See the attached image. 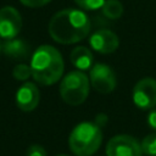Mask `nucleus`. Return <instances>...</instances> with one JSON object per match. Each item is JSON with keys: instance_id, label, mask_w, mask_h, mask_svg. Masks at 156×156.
Returning <instances> with one entry per match:
<instances>
[{"instance_id": "obj_17", "label": "nucleus", "mask_w": 156, "mask_h": 156, "mask_svg": "<svg viewBox=\"0 0 156 156\" xmlns=\"http://www.w3.org/2000/svg\"><path fill=\"white\" fill-rule=\"evenodd\" d=\"M27 156H46L45 149L40 145H32L27 150Z\"/></svg>"}, {"instance_id": "obj_12", "label": "nucleus", "mask_w": 156, "mask_h": 156, "mask_svg": "<svg viewBox=\"0 0 156 156\" xmlns=\"http://www.w3.org/2000/svg\"><path fill=\"white\" fill-rule=\"evenodd\" d=\"M71 62L80 71H87L93 67V52L85 46H76L71 52Z\"/></svg>"}, {"instance_id": "obj_20", "label": "nucleus", "mask_w": 156, "mask_h": 156, "mask_svg": "<svg viewBox=\"0 0 156 156\" xmlns=\"http://www.w3.org/2000/svg\"><path fill=\"white\" fill-rule=\"evenodd\" d=\"M58 156H68V155H58Z\"/></svg>"}, {"instance_id": "obj_7", "label": "nucleus", "mask_w": 156, "mask_h": 156, "mask_svg": "<svg viewBox=\"0 0 156 156\" xmlns=\"http://www.w3.org/2000/svg\"><path fill=\"white\" fill-rule=\"evenodd\" d=\"M133 101L140 110H151L156 106V80L143 78L133 88Z\"/></svg>"}, {"instance_id": "obj_15", "label": "nucleus", "mask_w": 156, "mask_h": 156, "mask_svg": "<svg viewBox=\"0 0 156 156\" xmlns=\"http://www.w3.org/2000/svg\"><path fill=\"white\" fill-rule=\"evenodd\" d=\"M12 76L13 78H16L17 80H27L30 76H32V68L30 65H26V63H18L13 67L12 71Z\"/></svg>"}, {"instance_id": "obj_14", "label": "nucleus", "mask_w": 156, "mask_h": 156, "mask_svg": "<svg viewBox=\"0 0 156 156\" xmlns=\"http://www.w3.org/2000/svg\"><path fill=\"white\" fill-rule=\"evenodd\" d=\"M143 154L149 156H156V133L146 135L141 141Z\"/></svg>"}, {"instance_id": "obj_4", "label": "nucleus", "mask_w": 156, "mask_h": 156, "mask_svg": "<svg viewBox=\"0 0 156 156\" xmlns=\"http://www.w3.org/2000/svg\"><path fill=\"white\" fill-rule=\"evenodd\" d=\"M90 82L82 71H73L67 73L60 84V95L62 100L72 106L83 104L89 94Z\"/></svg>"}, {"instance_id": "obj_13", "label": "nucleus", "mask_w": 156, "mask_h": 156, "mask_svg": "<svg viewBox=\"0 0 156 156\" xmlns=\"http://www.w3.org/2000/svg\"><path fill=\"white\" fill-rule=\"evenodd\" d=\"M102 13L110 20H117L123 13V5L119 0H105L102 7Z\"/></svg>"}, {"instance_id": "obj_1", "label": "nucleus", "mask_w": 156, "mask_h": 156, "mask_svg": "<svg viewBox=\"0 0 156 156\" xmlns=\"http://www.w3.org/2000/svg\"><path fill=\"white\" fill-rule=\"evenodd\" d=\"M89 17L80 10L65 9L56 12L49 22L50 37L60 44H73L83 40L90 32Z\"/></svg>"}, {"instance_id": "obj_5", "label": "nucleus", "mask_w": 156, "mask_h": 156, "mask_svg": "<svg viewBox=\"0 0 156 156\" xmlns=\"http://www.w3.org/2000/svg\"><path fill=\"white\" fill-rule=\"evenodd\" d=\"M90 85L100 94H110L115 90L117 79L113 69L105 63H95L89 73Z\"/></svg>"}, {"instance_id": "obj_10", "label": "nucleus", "mask_w": 156, "mask_h": 156, "mask_svg": "<svg viewBox=\"0 0 156 156\" xmlns=\"http://www.w3.org/2000/svg\"><path fill=\"white\" fill-rule=\"evenodd\" d=\"M40 94L38 87L32 82L23 83L16 91V104L24 112L33 111L39 104Z\"/></svg>"}, {"instance_id": "obj_11", "label": "nucleus", "mask_w": 156, "mask_h": 156, "mask_svg": "<svg viewBox=\"0 0 156 156\" xmlns=\"http://www.w3.org/2000/svg\"><path fill=\"white\" fill-rule=\"evenodd\" d=\"M1 51L10 58L26 60L30 55V46L23 39L12 38L5 39V41L1 44Z\"/></svg>"}, {"instance_id": "obj_19", "label": "nucleus", "mask_w": 156, "mask_h": 156, "mask_svg": "<svg viewBox=\"0 0 156 156\" xmlns=\"http://www.w3.org/2000/svg\"><path fill=\"white\" fill-rule=\"evenodd\" d=\"M147 124L150 128H152L154 130H156V110H152L149 112L147 115Z\"/></svg>"}, {"instance_id": "obj_6", "label": "nucleus", "mask_w": 156, "mask_h": 156, "mask_svg": "<svg viewBox=\"0 0 156 156\" xmlns=\"http://www.w3.org/2000/svg\"><path fill=\"white\" fill-rule=\"evenodd\" d=\"M141 144L133 136L119 134L111 138L106 145L107 156H141Z\"/></svg>"}, {"instance_id": "obj_3", "label": "nucleus", "mask_w": 156, "mask_h": 156, "mask_svg": "<svg viewBox=\"0 0 156 156\" xmlns=\"http://www.w3.org/2000/svg\"><path fill=\"white\" fill-rule=\"evenodd\" d=\"M102 141L100 127L91 122L77 124L69 134L68 145L71 151L77 156H90L96 152Z\"/></svg>"}, {"instance_id": "obj_21", "label": "nucleus", "mask_w": 156, "mask_h": 156, "mask_svg": "<svg viewBox=\"0 0 156 156\" xmlns=\"http://www.w3.org/2000/svg\"><path fill=\"white\" fill-rule=\"evenodd\" d=\"M0 52H1V44H0Z\"/></svg>"}, {"instance_id": "obj_8", "label": "nucleus", "mask_w": 156, "mask_h": 156, "mask_svg": "<svg viewBox=\"0 0 156 156\" xmlns=\"http://www.w3.org/2000/svg\"><path fill=\"white\" fill-rule=\"evenodd\" d=\"M22 28V17L12 6L0 9V37L5 39L16 38Z\"/></svg>"}, {"instance_id": "obj_2", "label": "nucleus", "mask_w": 156, "mask_h": 156, "mask_svg": "<svg viewBox=\"0 0 156 156\" xmlns=\"http://www.w3.org/2000/svg\"><path fill=\"white\" fill-rule=\"evenodd\" d=\"M32 77L41 85H52L57 83L65 69L63 58L60 51L51 45L39 46L30 58Z\"/></svg>"}, {"instance_id": "obj_18", "label": "nucleus", "mask_w": 156, "mask_h": 156, "mask_svg": "<svg viewBox=\"0 0 156 156\" xmlns=\"http://www.w3.org/2000/svg\"><path fill=\"white\" fill-rule=\"evenodd\" d=\"M20 1L28 7H41L46 4H49L51 0H20Z\"/></svg>"}, {"instance_id": "obj_16", "label": "nucleus", "mask_w": 156, "mask_h": 156, "mask_svg": "<svg viewBox=\"0 0 156 156\" xmlns=\"http://www.w3.org/2000/svg\"><path fill=\"white\" fill-rule=\"evenodd\" d=\"M74 2L79 7H82L84 10L91 11V10L101 9L102 5H104V2H105V0H74Z\"/></svg>"}, {"instance_id": "obj_9", "label": "nucleus", "mask_w": 156, "mask_h": 156, "mask_svg": "<svg viewBox=\"0 0 156 156\" xmlns=\"http://www.w3.org/2000/svg\"><path fill=\"white\" fill-rule=\"evenodd\" d=\"M89 43L93 50H95L96 52L107 55L116 51V49L118 48L119 40L116 33H113L112 30L100 29V30H96L94 34H91Z\"/></svg>"}]
</instances>
